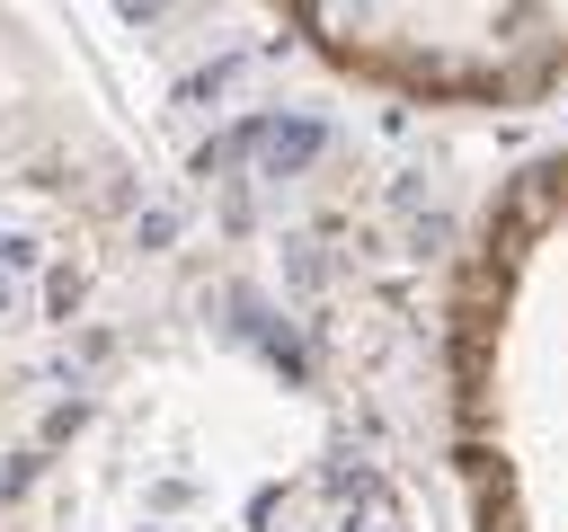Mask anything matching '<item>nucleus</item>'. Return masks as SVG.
Listing matches in <instances>:
<instances>
[{
    "instance_id": "2",
    "label": "nucleus",
    "mask_w": 568,
    "mask_h": 532,
    "mask_svg": "<svg viewBox=\"0 0 568 532\" xmlns=\"http://www.w3.org/2000/svg\"><path fill=\"white\" fill-rule=\"evenodd\" d=\"M293 35L417 106H532L568 80V0H275Z\"/></svg>"
},
{
    "instance_id": "1",
    "label": "nucleus",
    "mask_w": 568,
    "mask_h": 532,
    "mask_svg": "<svg viewBox=\"0 0 568 532\" xmlns=\"http://www.w3.org/2000/svg\"><path fill=\"white\" fill-rule=\"evenodd\" d=\"M470 532H568V151L488 204L444 328Z\"/></svg>"
}]
</instances>
